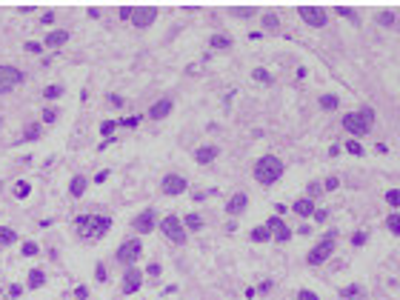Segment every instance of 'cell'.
Masks as SVG:
<instances>
[{"mask_svg":"<svg viewBox=\"0 0 400 300\" xmlns=\"http://www.w3.org/2000/svg\"><path fill=\"white\" fill-rule=\"evenodd\" d=\"M183 220V226H186V231H200L203 229V218L197 215V212H189L186 218H180Z\"/></svg>","mask_w":400,"mask_h":300,"instance_id":"cell-25","label":"cell"},{"mask_svg":"<svg viewBox=\"0 0 400 300\" xmlns=\"http://www.w3.org/2000/svg\"><path fill=\"white\" fill-rule=\"evenodd\" d=\"M26 286L32 289V292H37V289L46 286V272L43 269H29V277H26Z\"/></svg>","mask_w":400,"mask_h":300,"instance_id":"cell-21","label":"cell"},{"mask_svg":"<svg viewBox=\"0 0 400 300\" xmlns=\"http://www.w3.org/2000/svg\"><path fill=\"white\" fill-rule=\"evenodd\" d=\"M109 177H112V172H109V169H100V172L94 174V183H106Z\"/></svg>","mask_w":400,"mask_h":300,"instance_id":"cell-53","label":"cell"},{"mask_svg":"<svg viewBox=\"0 0 400 300\" xmlns=\"http://www.w3.org/2000/svg\"><path fill=\"white\" fill-rule=\"evenodd\" d=\"M0 186H3V183H0Z\"/></svg>","mask_w":400,"mask_h":300,"instance_id":"cell-58","label":"cell"},{"mask_svg":"<svg viewBox=\"0 0 400 300\" xmlns=\"http://www.w3.org/2000/svg\"><path fill=\"white\" fill-rule=\"evenodd\" d=\"M146 275L152 277V280H158V277L163 275V266H160V263H155V260H152V263L146 266Z\"/></svg>","mask_w":400,"mask_h":300,"instance_id":"cell-43","label":"cell"},{"mask_svg":"<svg viewBox=\"0 0 400 300\" xmlns=\"http://www.w3.org/2000/svg\"><path fill=\"white\" fill-rule=\"evenodd\" d=\"M249 209V195L246 192H235V195L226 200V215L229 218H238V215H243Z\"/></svg>","mask_w":400,"mask_h":300,"instance_id":"cell-15","label":"cell"},{"mask_svg":"<svg viewBox=\"0 0 400 300\" xmlns=\"http://www.w3.org/2000/svg\"><path fill=\"white\" fill-rule=\"evenodd\" d=\"M23 49H26L29 55H40V52H43L46 46H43V40H29V43H26Z\"/></svg>","mask_w":400,"mask_h":300,"instance_id":"cell-41","label":"cell"},{"mask_svg":"<svg viewBox=\"0 0 400 300\" xmlns=\"http://www.w3.org/2000/svg\"><path fill=\"white\" fill-rule=\"evenodd\" d=\"M40 135H43V123H40V120L26 123V129H23V140H40Z\"/></svg>","mask_w":400,"mask_h":300,"instance_id":"cell-23","label":"cell"},{"mask_svg":"<svg viewBox=\"0 0 400 300\" xmlns=\"http://www.w3.org/2000/svg\"><path fill=\"white\" fill-rule=\"evenodd\" d=\"M40 23L52 26V23H55V12H43V14H40Z\"/></svg>","mask_w":400,"mask_h":300,"instance_id":"cell-55","label":"cell"},{"mask_svg":"<svg viewBox=\"0 0 400 300\" xmlns=\"http://www.w3.org/2000/svg\"><path fill=\"white\" fill-rule=\"evenodd\" d=\"M297 300H320V298L312 292V289H300V292H297Z\"/></svg>","mask_w":400,"mask_h":300,"instance_id":"cell-51","label":"cell"},{"mask_svg":"<svg viewBox=\"0 0 400 300\" xmlns=\"http://www.w3.org/2000/svg\"><path fill=\"white\" fill-rule=\"evenodd\" d=\"M6 295H9L11 300H17V298H20V295H23V286H20V283H11V286L6 289Z\"/></svg>","mask_w":400,"mask_h":300,"instance_id":"cell-49","label":"cell"},{"mask_svg":"<svg viewBox=\"0 0 400 300\" xmlns=\"http://www.w3.org/2000/svg\"><path fill=\"white\" fill-rule=\"evenodd\" d=\"M283 160L277 157V154H263V157H257V163H254V169H251V174H254V180L263 186V189H269V186H274L280 177H283Z\"/></svg>","mask_w":400,"mask_h":300,"instance_id":"cell-2","label":"cell"},{"mask_svg":"<svg viewBox=\"0 0 400 300\" xmlns=\"http://www.w3.org/2000/svg\"><path fill=\"white\" fill-rule=\"evenodd\" d=\"M140 254H143V240L140 237H129V240H123L120 246H117V252H114V260L120 266H137V260H140Z\"/></svg>","mask_w":400,"mask_h":300,"instance_id":"cell-3","label":"cell"},{"mask_svg":"<svg viewBox=\"0 0 400 300\" xmlns=\"http://www.w3.org/2000/svg\"><path fill=\"white\" fill-rule=\"evenodd\" d=\"M66 40H69V32H66V29H55V32H49V35L43 37V46L46 49H55V52H57V49L66 46Z\"/></svg>","mask_w":400,"mask_h":300,"instance_id":"cell-17","label":"cell"},{"mask_svg":"<svg viewBox=\"0 0 400 300\" xmlns=\"http://www.w3.org/2000/svg\"><path fill=\"white\" fill-rule=\"evenodd\" d=\"M186 189H189V180H186L183 174H177V172L163 174V180H160V192H163L166 197H180Z\"/></svg>","mask_w":400,"mask_h":300,"instance_id":"cell-8","label":"cell"},{"mask_svg":"<svg viewBox=\"0 0 400 300\" xmlns=\"http://www.w3.org/2000/svg\"><path fill=\"white\" fill-rule=\"evenodd\" d=\"M75 298H78V300H86V298H89V286H86V283L75 286Z\"/></svg>","mask_w":400,"mask_h":300,"instance_id":"cell-50","label":"cell"},{"mask_svg":"<svg viewBox=\"0 0 400 300\" xmlns=\"http://www.w3.org/2000/svg\"><path fill=\"white\" fill-rule=\"evenodd\" d=\"M263 226L272 231V240H274V243H289V240H292V226H289V223H286L283 218L272 215V218L266 220Z\"/></svg>","mask_w":400,"mask_h":300,"instance_id":"cell-10","label":"cell"},{"mask_svg":"<svg viewBox=\"0 0 400 300\" xmlns=\"http://www.w3.org/2000/svg\"><path fill=\"white\" fill-rule=\"evenodd\" d=\"M117 126H123V129H135V126H140V115L120 117V120H117Z\"/></svg>","mask_w":400,"mask_h":300,"instance_id":"cell-40","label":"cell"},{"mask_svg":"<svg viewBox=\"0 0 400 300\" xmlns=\"http://www.w3.org/2000/svg\"><path fill=\"white\" fill-rule=\"evenodd\" d=\"M171 109H174V100L171 97H160V100H155V103L149 106L146 117L149 120H166L171 115Z\"/></svg>","mask_w":400,"mask_h":300,"instance_id":"cell-14","label":"cell"},{"mask_svg":"<svg viewBox=\"0 0 400 300\" xmlns=\"http://www.w3.org/2000/svg\"><path fill=\"white\" fill-rule=\"evenodd\" d=\"M26 83V75H23L17 66H11V63H0V94H9L14 92L17 86Z\"/></svg>","mask_w":400,"mask_h":300,"instance_id":"cell-6","label":"cell"},{"mask_svg":"<svg viewBox=\"0 0 400 300\" xmlns=\"http://www.w3.org/2000/svg\"><path fill=\"white\" fill-rule=\"evenodd\" d=\"M63 92H66V86H60V83H49L43 89V97L46 100H57V97H63Z\"/></svg>","mask_w":400,"mask_h":300,"instance_id":"cell-28","label":"cell"},{"mask_svg":"<svg viewBox=\"0 0 400 300\" xmlns=\"http://www.w3.org/2000/svg\"><path fill=\"white\" fill-rule=\"evenodd\" d=\"M249 237H251V243H269L272 240V231L266 229V226H254Z\"/></svg>","mask_w":400,"mask_h":300,"instance_id":"cell-27","label":"cell"},{"mask_svg":"<svg viewBox=\"0 0 400 300\" xmlns=\"http://www.w3.org/2000/svg\"><path fill=\"white\" fill-rule=\"evenodd\" d=\"M366 240H369V234H366V231H354V234H352V246H357V249L366 246Z\"/></svg>","mask_w":400,"mask_h":300,"instance_id":"cell-47","label":"cell"},{"mask_svg":"<svg viewBox=\"0 0 400 300\" xmlns=\"http://www.w3.org/2000/svg\"><path fill=\"white\" fill-rule=\"evenodd\" d=\"M217 154H220V146H215V143L197 146V149H194V163H197V166H209V163L217 160Z\"/></svg>","mask_w":400,"mask_h":300,"instance_id":"cell-16","label":"cell"},{"mask_svg":"<svg viewBox=\"0 0 400 300\" xmlns=\"http://www.w3.org/2000/svg\"><path fill=\"white\" fill-rule=\"evenodd\" d=\"M232 35H226V32H217V35L209 37V46L215 49V52H226V49H232Z\"/></svg>","mask_w":400,"mask_h":300,"instance_id":"cell-20","label":"cell"},{"mask_svg":"<svg viewBox=\"0 0 400 300\" xmlns=\"http://www.w3.org/2000/svg\"><path fill=\"white\" fill-rule=\"evenodd\" d=\"M20 252H23V257H34V254H40V246H37L34 240H26L20 246Z\"/></svg>","mask_w":400,"mask_h":300,"instance_id":"cell-37","label":"cell"},{"mask_svg":"<svg viewBox=\"0 0 400 300\" xmlns=\"http://www.w3.org/2000/svg\"><path fill=\"white\" fill-rule=\"evenodd\" d=\"M337 14H343V17H349L352 23H357V12H354L352 6H337Z\"/></svg>","mask_w":400,"mask_h":300,"instance_id":"cell-45","label":"cell"},{"mask_svg":"<svg viewBox=\"0 0 400 300\" xmlns=\"http://www.w3.org/2000/svg\"><path fill=\"white\" fill-rule=\"evenodd\" d=\"M57 117H60V109H57V106H49V109H43V115H40V123H43V126H52V123H57Z\"/></svg>","mask_w":400,"mask_h":300,"instance_id":"cell-31","label":"cell"},{"mask_svg":"<svg viewBox=\"0 0 400 300\" xmlns=\"http://www.w3.org/2000/svg\"><path fill=\"white\" fill-rule=\"evenodd\" d=\"M297 14H300V20L312 29H323V26L329 23V12L323 9V6H297Z\"/></svg>","mask_w":400,"mask_h":300,"instance_id":"cell-7","label":"cell"},{"mask_svg":"<svg viewBox=\"0 0 400 300\" xmlns=\"http://www.w3.org/2000/svg\"><path fill=\"white\" fill-rule=\"evenodd\" d=\"M254 12H257L254 6H235V9H232V14H240V17H249V14H254Z\"/></svg>","mask_w":400,"mask_h":300,"instance_id":"cell-46","label":"cell"},{"mask_svg":"<svg viewBox=\"0 0 400 300\" xmlns=\"http://www.w3.org/2000/svg\"><path fill=\"white\" fill-rule=\"evenodd\" d=\"M323 195V183H318V180H312V183L306 186V197L309 200H315V203H318V197Z\"/></svg>","mask_w":400,"mask_h":300,"instance_id":"cell-35","label":"cell"},{"mask_svg":"<svg viewBox=\"0 0 400 300\" xmlns=\"http://www.w3.org/2000/svg\"><path fill=\"white\" fill-rule=\"evenodd\" d=\"M337 186H340V180H337V177L331 174V177H326V180H323V192H334Z\"/></svg>","mask_w":400,"mask_h":300,"instance_id":"cell-48","label":"cell"},{"mask_svg":"<svg viewBox=\"0 0 400 300\" xmlns=\"http://www.w3.org/2000/svg\"><path fill=\"white\" fill-rule=\"evenodd\" d=\"M346 151H349V154H357V157L366 154V149H363V143H360V140H349V143H346Z\"/></svg>","mask_w":400,"mask_h":300,"instance_id":"cell-39","label":"cell"},{"mask_svg":"<svg viewBox=\"0 0 400 300\" xmlns=\"http://www.w3.org/2000/svg\"><path fill=\"white\" fill-rule=\"evenodd\" d=\"M377 23L380 26H395V12H389V9L377 12Z\"/></svg>","mask_w":400,"mask_h":300,"instance_id":"cell-38","label":"cell"},{"mask_svg":"<svg viewBox=\"0 0 400 300\" xmlns=\"http://www.w3.org/2000/svg\"><path fill=\"white\" fill-rule=\"evenodd\" d=\"M140 286H143V269H137V266H129V269H123L120 292H123V295H135V292H140Z\"/></svg>","mask_w":400,"mask_h":300,"instance_id":"cell-11","label":"cell"},{"mask_svg":"<svg viewBox=\"0 0 400 300\" xmlns=\"http://www.w3.org/2000/svg\"><path fill=\"white\" fill-rule=\"evenodd\" d=\"M109 231H112V218L109 215H78L75 218V234H78V240L94 243V240H103Z\"/></svg>","mask_w":400,"mask_h":300,"instance_id":"cell-1","label":"cell"},{"mask_svg":"<svg viewBox=\"0 0 400 300\" xmlns=\"http://www.w3.org/2000/svg\"><path fill=\"white\" fill-rule=\"evenodd\" d=\"M331 254H334V240L323 237L318 246H312V249H309L306 263H309V266H323V263H326V260L331 257Z\"/></svg>","mask_w":400,"mask_h":300,"instance_id":"cell-9","label":"cell"},{"mask_svg":"<svg viewBox=\"0 0 400 300\" xmlns=\"http://www.w3.org/2000/svg\"><path fill=\"white\" fill-rule=\"evenodd\" d=\"M318 106L323 109V112H334V109L340 106V97H337V94H331V92H326V94H320Z\"/></svg>","mask_w":400,"mask_h":300,"instance_id":"cell-22","label":"cell"},{"mask_svg":"<svg viewBox=\"0 0 400 300\" xmlns=\"http://www.w3.org/2000/svg\"><path fill=\"white\" fill-rule=\"evenodd\" d=\"M114 129H117V120H103V123H100V135H103V138H112Z\"/></svg>","mask_w":400,"mask_h":300,"instance_id":"cell-42","label":"cell"},{"mask_svg":"<svg viewBox=\"0 0 400 300\" xmlns=\"http://www.w3.org/2000/svg\"><path fill=\"white\" fill-rule=\"evenodd\" d=\"M158 20V6H135L132 12V26L135 29H149Z\"/></svg>","mask_w":400,"mask_h":300,"instance_id":"cell-13","label":"cell"},{"mask_svg":"<svg viewBox=\"0 0 400 300\" xmlns=\"http://www.w3.org/2000/svg\"><path fill=\"white\" fill-rule=\"evenodd\" d=\"M94 280H97V283H106V280H109V272H106V266L103 263L94 266Z\"/></svg>","mask_w":400,"mask_h":300,"instance_id":"cell-44","label":"cell"},{"mask_svg":"<svg viewBox=\"0 0 400 300\" xmlns=\"http://www.w3.org/2000/svg\"><path fill=\"white\" fill-rule=\"evenodd\" d=\"M29 195H32V186L26 183V180H17V183H14V197H17V200H26Z\"/></svg>","mask_w":400,"mask_h":300,"instance_id":"cell-34","label":"cell"},{"mask_svg":"<svg viewBox=\"0 0 400 300\" xmlns=\"http://www.w3.org/2000/svg\"><path fill=\"white\" fill-rule=\"evenodd\" d=\"M160 231H163L174 246H186V240H189V231H186V226H183V220L177 218V215L160 218Z\"/></svg>","mask_w":400,"mask_h":300,"instance_id":"cell-4","label":"cell"},{"mask_svg":"<svg viewBox=\"0 0 400 300\" xmlns=\"http://www.w3.org/2000/svg\"><path fill=\"white\" fill-rule=\"evenodd\" d=\"M340 298H346V300H363V298H366V292H363V286H357V283H349V286L340 292Z\"/></svg>","mask_w":400,"mask_h":300,"instance_id":"cell-26","label":"cell"},{"mask_svg":"<svg viewBox=\"0 0 400 300\" xmlns=\"http://www.w3.org/2000/svg\"><path fill=\"white\" fill-rule=\"evenodd\" d=\"M357 115H360V120H363L369 129L375 126V109H372V106H360V109H357Z\"/></svg>","mask_w":400,"mask_h":300,"instance_id":"cell-33","label":"cell"},{"mask_svg":"<svg viewBox=\"0 0 400 300\" xmlns=\"http://www.w3.org/2000/svg\"><path fill=\"white\" fill-rule=\"evenodd\" d=\"M260 20H263V29H266V32H277V29H280V17L274 12H266Z\"/></svg>","mask_w":400,"mask_h":300,"instance_id":"cell-29","label":"cell"},{"mask_svg":"<svg viewBox=\"0 0 400 300\" xmlns=\"http://www.w3.org/2000/svg\"><path fill=\"white\" fill-rule=\"evenodd\" d=\"M109 103H114V106H123V97H120V94H109Z\"/></svg>","mask_w":400,"mask_h":300,"instance_id":"cell-56","label":"cell"},{"mask_svg":"<svg viewBox=\"0 0 400 300\" xmlns=\"http://www.w3.org/2000/svg\"><path fill=\"white\" fill-rule=\"evenodd\" d=\"M315 200H309V197H300V200H295L292 203V215H297V218H312L315 215Z\"/></svg>","mask_w":400,"mask_h":300,"instance_id":"cell-19","label":"cell"},{"mask_svg":"<svg viewBox=\"0 0 400 300\" xmlns=\"http://www.w3.org/2000/svg\"><path fill=\"white\" fill-rule=\"evenodd\" d=\"M383 200H386L392 209H400V189H389L386 195H383Z\"/></svg>","mask_w":400,"mask_h":300,"instance_id":"cell-36","label":"cell"},{"mask_svg":"<svg viewBox=\"0 0 400 300\" xmlns=\"http://www.w3.org/2000/svg\"><path fill=\"white\" fill-rule=\"evenodd\" d=\"M340 123H343V132H349V135H352V140L363 138V135H369V132H372V129L366 126L363 120H360V115H357V112H346Z\"/></svg>","mask_w":400,"mask_h":300,"instance_id":"cell-12","label":"cell"},{"mask_svg":"<svg viewBox=\"0 0 400 300\" xmlns=\"http://www.w3.org/2000/svg\"><path fill=\"white\" fill-rule=\"evenodd\" d=\"M132 12H135V6H120V9H117L120 20H132Z\"/></svg>","mask_w":400,"mask_h":300,"instance_id":"cell-52","label":"cell"},{"mask_svg":"<svg viewBox=\"0 0 400 300\" xmlns=\"http://www.w3.org/2000/svg\"><path fill=\"white\" fill-rule=\"evenodd\" d=\"M312 218H315V223H323V220L329 218V212H326V209H315V215H312Z\"/></svg>","mask_w":400,"mask_h":300,"instance_id":"cell-54","label":"cell"},{"mask_svg":"<svg viewBox=\"0 0 400 300\" xmlns=\"http://www.w3.org/2000/svg\"><path fill=\"white\" fill-rule=\"evenodd\" d=\"M17 243V231L9 226H0V246H14Z\"/></svg>","mask_w":400,"mask_h":300,"instance_id":"cell-30","label":"cell"},{"mask_svg":"<svg viewBox=\"0 0 400 300\" xmlns=\"http://www.w3.org/2000/svg\"><path fill=\"white\" fill-rule=\"evenodd\" d=\"M89 17H91V20H97V17H100V9H94V6H91V9H89Z\"/></svg>","mask_w":400,"mask_h":300,"instance_id":"cell-57","label":"cell"},{"mask_svg":"<svg viewBox=\"0 0 400 300\" xmlns=\"http://www.w3.org/2000/svg\"><path fill=\"white\" fill-rule=\"evenodd\" d=\"M86 189H89V180H86V174H75L72 180H69V197H83L86 195Z\"/></svg>","mask_w":400,"mask_h":300,"instance_id":"cell-18","label":"cell"},{"mask_svg":"<svg viewBox=\"0 0 400 300\" xmlns=\"http://www.w3.org/2000/svg\"><path fill=\"white\" fill-rule=\"evenodd\" d=\"M155 226H160V215H158V209H155V206L140 209L135 218H132V229H135L140 237H143V234H152Z\"/></svg>","mask_w":400,"mask_h":300,"instance_id":"cell-5","label":"cell"},{"mask_svg":"<svg viewBox=\"0 0 400 300\" xmlns=\"http://www.w3.org/2000/svg\"><path fill=\"white\" fill-rule=\"evenodd\" d=\"M251 80L263 83V86H272V83H274V75L269 69H263V66H254V69H251Z\"/></svg>","mask_w":400,"mask_h":300,"instance_id":"cell-24","label":"cell"},{"mask_svg":"<svg viewBox=\"0 0 400 300\" xmlns=\"http://www.w3.org/2000/svg\"><path fill=\"white\" fill-rule=\"evenodd\" d=\"M383 223H386V229L392 231V234H398V237H400V212H392V215H386V220H383Z\"/></svg>","mask_w":400,"mask_h":300,"instance_id":"cell-32","label":"cell"}]
</instances>
